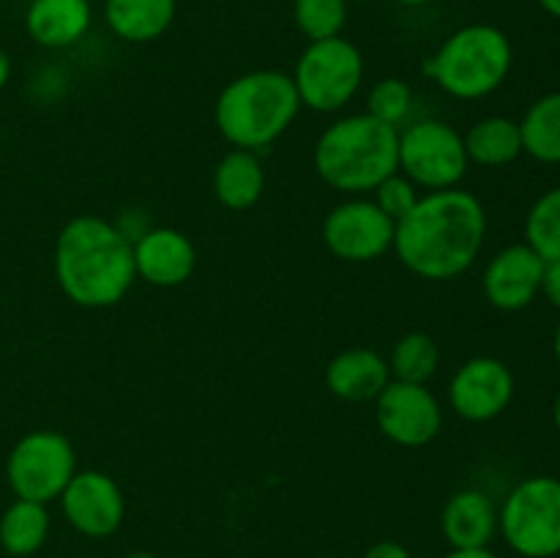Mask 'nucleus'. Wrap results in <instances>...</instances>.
I'll return each instance as SVG.
<instances>
[{"label": "nucleus", "instance_id": "obj_1", "mask_svg": "<svg viewBox=\"0 0 560 558\" xmlns=\"http://www.w3.org/2000/svg\"><path fill=\"white\" fill-rule=\"evenodd\" d=\"M487 208L474 191H424L394 230L392 252L413 277L448 282L470 271L487 241Z\"/></svg>", "mask_w": 560, "mask_h": 558}, {"label": "nucleus", "instance_id": "obj_2", "mask_svg": "<svg viewBox=\"0 0 560 558\" xmlns=\"http://www.w3.org/2000/svg\"><path fill=\"white\" fill-rule=\"evenodd\" d=\"M52 271L60 293L82 310L120 304L137 282L131 239L96 213L71 217L55 239Z\"/></svg>", "mask_w": 560, "mask_h": 558}, {"label": "nucleus", "instance_id": "obj_3", "mask_svg": "<svg viewBox=\"0 0 560 558\" xmlns=\"http://www.w3.org/2000/svg\"><path fill=\"white\" fill-rule=\"evenodd\" d=\"M317 178L345 197H361L399 170V129L366 113L345 115L320 131L312 151Z\"/></svg>", "mask_w": 560, "mask_h": 558}, {"label": "nucleus", "instance_id": "obj_4", "mask_svg": "<svg viewBox=\"0 0 560 558\" xmlns=\"http://www.w3.org/2000/svg\"><path fill=\"white\" fill-rule=\"evenodd\" d=\"M301 113L293 77L279 69H255L219 91L213 124L233 148L262 151L293 126Z\"/></svg>", "mask_w": 560, "mask_h": 558}, {"label": "nucleus", "instance_id": "obj_5", "mask_svg": "<svg viewBox=\"0 0 560 558\" xmlns=\"http://www.w3.org/2000/svg\"><path fill=\"white\" fill-rule=\"evenodd\" d=\"M512 63V38L498 25L474 22L448 33L435 55L427 58L424 71L446 96L476 102L506 82Z\"/></svg>", "mask_w": 560, "mask_h": 558}, {"label": "nucleus", "instance_id": "obj_6", "mask_svg": "<svg viewBox=\"0 0 560 558\" xmlns=\"http://www.w3.org/2000/svg\"><path fill=\"white\" fill-rule=\"evenodd\" d=\"M366 63L361 49L345 36L310 42L293 69V85L301 107L331 115L348 107L364 85Z\"/></svg>", "mask_w": 560, "mask_h": 558}, {"label": "nucleus", "instance_id": "obj_7", "mask_svg": "<svg viewBox=\"0 0 560 558\" xmlns=\"http://www.w3.org/2000/svg\"><path fill=\"white\" fill-rule=\"evenodd\" d=\"M498 534L520 558L560 556V479L536 474L517 481L498 507Z\"/></svg>", "mask_w": 560, "mask_h": 558}, {"label": "nucleus", "instance_id": "obj_8", "mask_svg": "<svg viewBox=\"0 0 560 558\" xmlns=\"http://www.w3.org/2000/svg\"><path fill=\"white\" fill-rule=\"evenodd\" d=\"M74 443L58 430H31L5 454V481L14 498L52 503L77 474Z\"/></svg>", "mask_w": 560, "mask_h": 558}, {"label": "nucleus", "instance_id": "obj_9", "mask_svg": "<svg viewBox=\"0 0 560 558\" xmlns=\"http://www.w3.org/2000/svg\"><path fill=\"white\" fill-rule=\"evenodd\" d=\"M463 131L441 118H421L399 129V173L421 191L457 189L468 175Z\"/></svg>", "mask_w": 560, "mask_h": 558}, {"label": "nucleus", "instance_id": "obj_10", "mask_svg": "<svg viewBox=\"0 0 560 558\" xmlns=\"http://www.w3.org/2000/svg\"><path fill=\"white\" fill-rule=\"evenodd\" d=\"M394 230L372 197H345L323 219V244L342 263H375L392 252Z\"/></svg>", "mask_w": 560, "mask_h": 558}, {"label": "nucleus", "instance_id": "obj_11", "mask_svg": "<svg viewBox=\"0 0 560 558\" xmlns=\"http://www.w3.org/2000/svg\"><path fill=\"white\" fill-rule=\"evenodd\" d=\"M375 425L394 446L421 449L441 435L443 405L427 383L392 377L375 397Z\"/></svg>", "mask_w": 560, "mask_h": 558}, {"label": "nucleus", "instance_id": "obj_12", "mask_svg": "<svg viewBox=\"0 0 560 558\" xmlns=\"http://www.w3.org/2000/svg\"><path fill=\"white\" fill-rule=\"evenodd\" d=\"M63 520L88 539H107L124 525L126 496L118 481L96 468H82L60 492Z\"/></svg>", "mask_w": 560, "mask_h": 558}, {"label": "nucleus", "instance_id": "obj_13", "mask_svg": "<svg viewBox=\"0 0 560 558\" xmlns=\"http://www.w3.org/2000/svg\"><path fill=\"white\" fill-rule=\"evenodd\" d=\"M514 372L495 356H474L463 361L448 381V405L470 425L498 419L514 399Z\"/></svg>", "mask_w": 560, "mask_h": 558}, {"label": "nucleus", "instance_id": "obj_14", "mask_svg": "<svg viewBox=\"0 0 560 558\" xmlns=\"http://www.w3.org/2000/svg\"><path fill=\"white\" fill-rule=\"evenodd\" d=\"M545 260L528 244H509L490 257L481 274L487 304L501 312L528 310L541 295Z\"/></svg>", "mask_w": 560, "mask_h": 558}, {"label": "nucleus", "instance_id": "obj_15", "mask_svg": "<svg viewBox=\"0 0 560 558\" xmlns=\"http://www.w3.org/2000/svg\"><path fill=\"white\" fill-rule=\"evenodd\" d=\"M135 246L137 279L153 288H178L189 282L197 268V249L186 233L164 224H151Z\"/></svg>", "mask_w": 560, "mask_h": 558}, {"label": "nucleus", "instance_id": "obj_16", "mask_svg": "<svg viewBox=\"0 0 560 558\" xmlns=\"http://www.w3.org/2000/svg\"><path fill=\"white\" fill-rule=\"evenodd\" d=\"M441 534L448 550H479L498 536V507L490 492L463 487L443 503Z\"/></svg>", "mask_w": 560, "mask_h": 558}, {"label": "nucleus", "instance_id": "obj_17", "mask_svg": "<svg viewBox=\"0 0 560 558\" xmlns=\"http://www.w3.org/2000/svg\"><path fill=\"white\" fill-rule=\"evenodd\" d=\"M392 381L386 356L372 348H345L328 361L326 386L345 403H375Z\"/></svg>", "mask_w": 560, "mask_h": 558}, {"label": "nucleus", "instance_id": "obj_18", "mask_svg": "<svg viewBox=\"0 0 560 558\" xmlns=\"http://www.w3.org/2000/svg\"><path fill=\"white\" fill-rule=\"evenodd\" d=\"M93 9L88 0H31L25 31L44 49H69L91 31Z\"/></svg>", "mask_w": 560, "mask_h": 558}, {"label": "nucleus", "instance_id": "obj_19", "mask_svg": "<svg viewBox=\"0 0 560 558\" xmlns=\"http://www.w3.org/2000/svg\"><path fill=\"white\" fill-rule=\"evenodd\" d=\"M266 191V170L260 156L244 148H230L213 167V197L228 211H249Z\"/></svg>", "mask_w": 560, "mask_h": 558}, {"label": "nucleus", "instance_id": "obj_20", "mask_svg": "<svg viewBox=\"0 0 560 558\" xmlns=\"http://www.w3.org/2000/svg\"><path fill=\"white\" fill-rule=\"evenodd\" d=\"M178 0H104V22L129 44H148L162 38L175 22Z\"/></svg>", "mask_w": 560, "mask_h": 558}, {"label": "nucleus", "instance_id": "obj_21", "mask_svg": "<svg viewBox=\"0 0 560 558\" xmlns=\"http://www.w3.org/2000/svg\"><path fill=\"white\" fill-rule=\"evenodd\" d=\"M468 162L479 167H506L523 156V135H520V120L509 115H487L479 118L463 135Z\"/></svg>", "mask_w": 560, "mask_h": 558}, {"label": "nucleus", "instance_id": "obj_22", "mask_svg": "<svg viewBox=\"0 0 560 558\" xmlns=\"http://www.w3.org/2000/svg\"><path fill=\"white\" fill-rule=\"evenodd\" d=\"M52 514L47 503L14 498L0 514V547L11 558H31L47 545Z\"/></svg>", "mask_w": 560, "mask_h": 558}, {"label": "nucleus", "instance_id": "obj_23", "mask_svg": "<svg viewBox=\"0 0 560 558\" xmlns=\"http://www.w3.org/2000/svg\"><path fill=\"white\" fill-rule=\"evenodd\" d=\"M523 153L541 164H560V91L545 93L520 120Z\"/></svg>", "mask_w": 560, "mask_h": 558}, {"label": "nucleus", "instance_id": "obj_24", "mask_svg": "<svg viewBox=\"0 0 560 558\" xmlns=\"http://www.w3.org/2000/svg\"><path fill=\"white\" fill-rule=\"evenodd\" d=\"M388 370L394 381L430 383L441 367V345L427 332H408L394 342L388 353Z\"/></svg>", "mask_w": 560, "mask_h": 558}, {"label": "nucleus", "instance_id": "obj_25", "mask_svg": "<svg viewBox=\"0 0 560 558\" xmlns=\"http://www.w3.org/2000/svg\"><path fill=\"white\" fill-rule=\"evenodd\" d=\"M525 244L541 260H560V186L536 197L525 217Z\"/></svg>", "mask_w": 560, "mask_h": 558}, {"label": "nucleus", "instance_id": "obj_26", "mask_svg": "<svg viewBox=\"0 0 560 558\" xmlns=\"http://www.w3.org/2000/svg\"><path fill=\"white\" fill-rule=\"evenodd\" d=\"M293 22L306 42L342 36L348 25V0H293Z\"/></svg>", "mask_w": 560, "mask_h": 558}, {"label": "nucleus", "instance_id": "obj_27", "mask_svg": "<svg viewBox=\"0 0 560 558\" xmlns=\"http://www.w3.org/2000/svg\"><path fill=\"white\" fill-rule=\"evenodd\" d=\"M413 109V88L402 77H383L366 93V115L388 126H402Z\"/></svg>", "mask_w": 560, "mask_h": 558}, {"label": "nucleus", "instance_id": "obj_28", "mask_svg": "<svg viewBox=\"0 0 560 558\" xmlns=\"http://www.w3.org/2000/svg\"><path fill=\"white\" fill-rule=\"evenodd\" d=\"M421 195H424V191H421L408 175H402L397 170V173L388 175L383 184H377V189L372 191V200H375V206L381 208L388 219L399 222V219L408 217V213L413 211Z\"/></svg>", "mask_w": 560, "mask_h": 558}, {"label": "nucleus", "instance_id": "obj_29", "mask_svg": "<svg viewBox=\"0 0 560 558\" xmlns=\"http://www.w3.org/2000/svg\"><path fill=\"white\" fill-rule=\"evenodd\" d=\"M541 295L560 310V260H545V274H541Z\"/></svg>", "mask_w": 560, "mask_h": 558}, {"label": "nucleus", "instance_id": "obj_30", "mask_svg": "<svg viewBox=\"0 0 560 558\" xmlns=\"http://www.w3.org/2000/svg\"><path fill=\"white\" fill-rule=\"evenodd\" d=\"M361 558H413V556H410V550L402 545V542L381 539V542H375V545L366 547L364 556Z\"/></svg>", "mask_w": 560, "mask_h": 558}, {"label": "nucleus", "instance_id": "obj_31", "mask_svg": "<svg viewBox=\"0 0 560 558\" xmlns=\"http://www.w3.org/2000/svg\"><path fill=\"white\" fill-rule=\"evenodd\" d=\"M11 74H14V63H11V55L5 53V47L0 44V93H3L5 85L11 82Z\"/></svg>", "mask_w": 560, "mask_h": 558}, {"label": "nucleus", "instance_id": "obj_32", "mask_svg": "<svg viewBox=\"0 0 560 558\" xmlns=\"http://www.w3.org/2000/svg\"><path fill=\"white\" fill-rule=\"evenodd\" d=\"M441 558H498L490 547H479V550H448Z\"/></svg>", "mask_w": 560, "mask_h": 558}, {"label": "nucleus", "instance_id": "obj_33", "mask_svg": "<svg viewBox=\"0 0 560 558\" xmlns=\"http://www.w3.org/2000/svg\"><path fill=\"white\" fill-rule=\"evenodd\" d=\"M536 3H539L541 9L547 11V14L556 16V20H560V0H536Z\"/></svg>", "mask_w": 560, "mask_h": 558}, {"label": "nucleus", "instance_id": "obj_34", "mask_svg": "<svg viewBox=\"0 0 560 558\" xmlns=\"http://www.w3.org/2000/svg\"><path fill=\"white\" fill-rule=\"evenodd\" d=\"M552 353H556V359H558V364H560V323H558L556 334H552Z\"/></svg>", "mask_w": 560, "mask_h": 558}, {"label": "nucleus", "instance_id": "obj_35", "mask_svg": "<svg viewBox=\"0 0 560 558\" xmlns=\"http://www.w3.org/2000/svg\"><path fill=\"white\" fill-rule=\"evenodd\" d=\"M552 421H556V427H558V432H560V392H558L556 403H552Z\"/></svg>", "mask_w": 560, "mask_h": 558}, {"label": "nucleus", "instance_id": "obj_36", "mask_svg": "<svg viewBox=\"0 0 560 558\" xmlns=\"http://www.w3.org/2000/svg\"><path fill=\"white\" fill-rule=\"evenodd\" d=\"M124 558H159L156 553H148V550H135V553H129V556H124Z\"/></svg>", "mask_w": 560, "mask_h": 558}, {"label": "nucleus", "instance_id": "obj_37", "mask_svg": "<svg viewBox=\"0 0 560 558\" xmlns=\"http://www.w3.org/2000/svg\"><path fill=\"white\" fill-rule=\"evenodd\" d=\"M399 5H427V3H432V0H397Z\"/></svg>", "mask_w": 560, "mask_h": 558}, {"label": "nucleus", "instance_id": "obj_38", "mask_svg": "<svg viewBox=\"0 0 560 558\" xmlns=\"http://www.w3.org/2000/svg\"><path fill=\"white\" fill-rule=\"evenodd\" d=\"M348 3H350V0H348ZM355 3H361V0H355Z\"/></svg>", "mask_w": 560, "mask_h": 558}]
</instances>
